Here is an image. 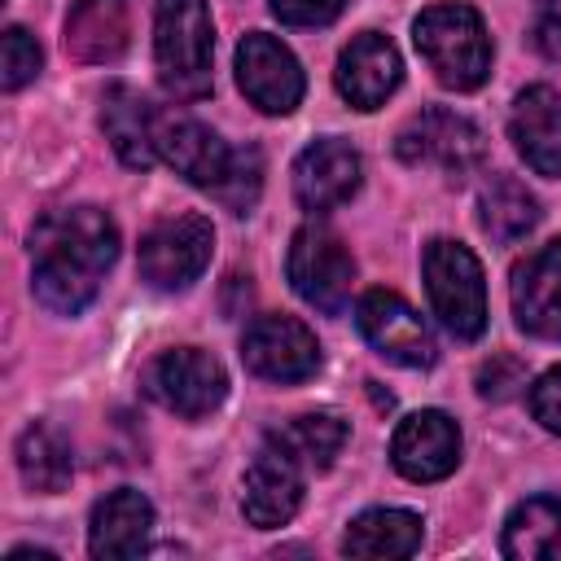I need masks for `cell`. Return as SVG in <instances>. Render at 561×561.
Returning <instances> with one entry per match:
<instances>
[{
  "label": "cell",
  "mask_w": 561,
  "mask_h": 561,
  "mask_svg": "<svg viewBox=\"0 0 561 561\" xmlns=\"http://www.w3.org/2000/svg\"><path fill=\"white\" fill-rule=\"evenodd\" d=\"M118 259V224L101 206H61L31 228V294L53 316H79Z\"/></svg>",
  "instance_id": "cell-1"
},
{
  "label": "cell",
  "mask_w": 561,
  "mask_h": 561,
  "mask_svg": "<svg viewBox=\"0 0 561 561\" xmlns=\"http://www.w3.org/2000/svg\"><path fill=\"white\" fill-rule=\"evenodd\" d=\"M153 149L167 167H175L188 184L206 188L232 215H245L263 188V158L254 145L228 149L202 118L184 110H158L153 118Z\"/></svg>",
  "instance_id": "cell-2"
},
{
  "label": "cell",
  "mask_w": 561,
  "mask_h": 561,
  "mask_svg": "<svg viewBox=\"0 0 561 561\" xmlns=\"http://www.w3.org/2000/svg\"><path fill=\"white\" fill-rule=\"evenodd\" d=\"M412 44L443 88L473 92L491 75V35L473 4H430L412 22Z\"/></svg>",
  "instance_id": "cell-3"
},
{
  "label": "cell",
  "mask_w": 561,
  "mask_h": 561,
  "mask_svg": "<svg viewBox=\"0 0 561 561\" xmlns=\"http://www.w3.org/2000/svg\"><path fill=\"white\" fill-rule=\"evenodd\" d=\"M215 26L206 0H158L153 4V66L158 83L175 101H197L210 92Z\"/></svg>",
  "instance_id": "cell-4"
},
{
  "label": "cell",
  "mask_w": 561,
  "mask_h": 561,
  "mask_svg": "<svg viewBox=\"0 0 561 561\" xmlns=\"http://www.w3.org/2000/svg\"><path fill=\"white\" fill-rule=\"evenodd\" d=\"M421 272H425L430 307L443 320V329L451 337H465V342L482 337V329H486V280H482V263L473 259V250L451 241V237H434L425 245Z\"/></svg>",
  "instance_id": "cell-5"
},
{
  "label": "cell",
  "mask_w": 561,
  "mask_h": 561,
  "mask_svg": "<svg viewBox=\"0 0 561 561\" xmlns=\"http://www.w3.org/2000/svg\"><path fill=\"white\" fill-rule=\"evenodd\" d=\"M285 276L294 285V294L324 311L337 316L351 302V285H355V259L342 245L337 232H329L324 224H302L289 237V254H285Z\"/></svg>",
  "instance_id": "cell-6"
},
{
  "label": "cell",
  "mask_w": 561,
  "mask_h": 561,
  "mask_svg": "<svg viewBox=\"0 0 561 561\" xmlns=\"http://www.w3.org/2000/svg\"><path fill=\"white\" fill-rule=\"evenodd\" d=\"M210 250H215V228L206 215L188 210V215H175V219H162L153 224L145 237H140V280L158 294H180L188 289L206 263H210Z\"/></svg>",
  "instance_id": "cell-7"
},
{
  "label": "cell",
  "mask_w": 561,
  "mask_h": 561,
  "mask_svg": "<svg viewBox=\"0 0 561 561\" xmlns=\"http://www.w3.org/2000/svg\"><path fill=\"white\" fill-rule=\"evenodd\" d=\"M145 390L153 403H162L167 412L184 416V421H202L210 416L224 394H228V373L224 364L202 351V346H171L162 351L149 368H145Z\"/></svg>",
  "instance_id": "cell-8"
},
{
  "label": "cell",
  "mask_w": 561,
  "mask_h": 561,
  "mask_svg": "<svg viewBox=\"0 0 561 561\" xmlns=\"http://www.w3.org/2000/svg\"><path fill=\"white\" fill-rule=\"evenodd\" d=\"M302 491H307V465L272 434L254 451V460H250V469L241 478V513L259 530L285 526L298 513Z\"/></svg>",
  "instance_id": "cell-9"
},
{
  "label": "cell",
  "mask_w": 561,
  "mask_h": 561,
  "mask_svg": "<svg viewBox=\"0 0 561 561\" xmlns=\"http://www.w3.org/2000/svg\"><path fill=\"white\" fill-rule=\"evenodd\" d=\"M399 158L408 167H438L447 175H465L482 162L486 145H482V131L473 118L456 114V110H421L403 131H399Z\"/></svg>",
  "instance_id": "cell-10"
},
{
  "label": "cell",
  "mask_w": 561,
  "mask_h": 561,
  "mask_svg": "<svg viewBox=\"0 0 561 561\" xmlns=\"http://www.w3.org/2000/svg\"><path fill=\"white\" fill-rule=\"evenodd\" d=\"M241 359L254 377L289 386L320 368V342L294 316H254L241 333Z\"/></svg>",
  "instance_id": "cell-11"
},
{
  "label": "cell",
  "mask_w": 561,
  "mask_h": 561,
  "mask_svg": "<svg viewBox=\"0 0 561 561\" xmlns=\"http://www.w3.org/2000/svg\"><path fill=\"white\" fill-rule=\"evenodd\" d=\"M355 324L364 333V342L386 355L390 364H403V368H430L438 346H434V333L430 324L394 294V289H368L355 307Z\"/></svg>",
  "instance_id": "cell-12"
},
{
  "label": "cell",
  "mask_w": 561,
  "mask_h": 561,
  "mask_svg": "<svg viewBox=\"0 0 561 561\" xmlns=\"http://www.w3.org/2000/svg\"><path fill=\"white\" fill-rule=\"evenodd\" d=\"M237 83L263 114H289L307 92L298 57L267 31H250L237 44Z\"/></svg>",
  "instance_id": "cell-13"
},
{
  "label": "cell",
  "mask_w": 561,
  "mask_h": 561,
  "mask_svg": "<svg viewBox=\"0 0 561 561\" xmlns=\"http://www.w3.org/2000/svg\"><path fill=\"white\" fill-rule=\"evenodd\" d=\"M390 460L408 482H438L460 465V425L438 408H421L399 421Z\"/></svg>",
  "instance_id": "cell-14"
},
{
  "label": "cell",
  "mask_w": 561,
  "mask_h": 561,
  "mask_svg": "<svg viewBox=\"0 0 561 561\" xmlns=\"http://www.w3.org/2000/svg\"><path fill=\"white\" fill-rule=\"evenodd\" d=\"M359 153L342 136H320L294 158V197L302 210L324 215L355 197L359 188Z\"/></svg>",
  "instance_id": "cell-15"
},
{
  "label": "cell",
  "mask_w": 561,
  "mask_h": 561,
  "mask_svg": "<svg viewBox=\"0 0 561 561\" xmlns=\"http://www.w3.org/2000/svg\"><path fill=\"white\" fill-rule=\"evenodd\" d=\"M399 79H403L399 48H394L381 31H359V35L337 53L333 83H337L342 101L355 105V110H381L386 96L399 88Z\"/></svg>",
  "instance_id": "cell-16"
},
{
  "label": "cell",
  "mask_w": 561,
  "mask_h": 561,
  "mask_svg": "<svg viewBox=\"0 0 561 561\" xmlns=\"http://www.w3.org/2000/svg\"><path fill=\"white\" fill-rule=\"evenodd\" d=\"M513 316L530 337L561 342V241L539 245L513 267L508 280Z\"/></svg>",
  "instance_id": "cell-17"
},
{
  "label": "cell",
  "mask_w": 561,
  "mask_h": 561,
  "mask_svg": "<svg viewBox=\"0 0 561 561\" xmlns=\"http://www.w3.org/2000/svg\"><path fill=\"white\" fill-rule=\"evenodd\" d=\"M508 136L535 175L561 180V96L548 83L517 92L508 114Z\"/></svg>",
  "instance_id": "cell-18"
},
{
  "label": "cell",
  "mask_w": 561,
  "mask_h": 561,
  "mask_svg": "<svg viewBox=\"0 0 561 561\" xmlns=\"http://www.w3.org/2000/svg\"><path fill=\"white\" fill-rule=\"evenodd\" d=\"M149 530H153V504L140 491L118 486L92 504L88 552L92 557H140L149 543Z\"/></svg>",
  "instance_id": "cell-19"
},
{
  "label": "cell",
  "mask_w": 561,
  "mask_h": 561,
  "mask_svg": "<svg viewBox=\"0 0 561 561\" xmlns=\"http://www.w3.org/2000/svg\"><path fill=\"white\" fill-rule=\"evenodd\" d=\"M131 35V4L127 0H75L66 13V53L105 66L127 53Z\"/></svg>",
  "instance_id": "cell-20"
},
{
  "label": "cell",
  "mask_w": 561,
  "mask_h": 561,
  "mask_svg": "<svg viewBox=\"0 0 561 561\" xmlns=\"http://www.w3.org/2000/svg\"><path fill=\"white\" fill-rule=\"evenodd\" d=\"M153 118H158V110L131 83H110L105 88V96H101V127H105V140L114 145L123 167H131V171L153 167V158H158V149H153Z\"/></svg>",
  "instance_id": "cell-21"
},
{
  "label": "cell",
  "mask_w": 561,
  "mask_h": 561,
  "mask_svg": "<svg viewBox=\"0 0 561 561\" xmlns=\"http://www.w3.org/2000/svg\"><path fill=\"white\" fill-rule=\"evenodd\" d=\"M500 548L513 561H561V500L552 495L522 500L504 522Z\"/></svg>",
  "instance_id": "cell-22"
},
{
  "label": "cell",
  "mask_w": 561,
  "mask_h": 561,
  "mask_svg": "<svg viewBox=\"0 0 561 561\" xmlns=\"http://www.w3.org/2000/svg\"><path fill=\"white\" fill-rule=\"evenodd\" d=\"M421 548V517L408 508H368L359 513L346 535L342 552L346 557H412Z\"/></svg>",
  "instance_id": "cell-23"
},
{
  "label": "cell",
  "mask_w": 561,
  "mask_h": 561,
  "mask_svg": "<svg viewBox=\"0 0 561 561\" xmlns=\"http://www.w3.org/2000/svg\"><path fill=\"white\" fill-rule=\"evenodd\" d=\"M539 224V202L535 193L513 180V175H491L478 193V228L491 237V241H517L526 237L530 228Z\"/></svg>",
  "instance_id": "cell-24"
},
{
  "label": "cell",
  "mask_w": 561,
  "mask_h": 561,
  "mask_svg": "<svg viewBox=\"0 0 561 561\" xmlns=\"http://www.w3.org/2000/svg\"><path fill=\"white\" fill-rule=\"evenodd\" d=\"M18 473H22V482H26L31 491L57 495V491L70 482V473H75L70 443H66L53 425H44V421L26 425V430L18 434Z\"/></svg>",
  "instance_id": "cell-25"
},
{
  "label": "cell",
  "mask_w": 561,
  "mask_h": 561,
  "mask_svg": "<svg viewBox=\"0 0 561 561\" xmlns=\"http://www.w3.org/2000/svg\"><path fill=\"white\" fill-rule=\"evenodd\" d=\"M276 438L307 465V469H329L337 460V451L346 447V421L337 412H302L294 416L285 430H276Z\"/></svg>",
  "instance_id": "cell-26"
},
{
  "label": "cell",
  "mask_w": 561,
  "mask_h": 561,
  "mask_svg": "<svg viewBox=\"0 0 561 561\" xmlns=\"http://www.w3.org/2000/svg\"><path fill=\"white\" fill-rule=\"evenodd\" d=\"M39 66H44L39 39L26 26H9L4 31V44H0V83L9 92H18V88H26L39 75Z\"/></svg>",
  "instance_id": "cell-27"
},
{
  "label": "cell",
  "mask_w": 561,
  "mask_h": 561,
  "mask_svg": "<svg viewBox=\"0 0 561 561\" xmlns=\"http://www.w3.org/2000/svg\"><path fill=\"white\" fill-rule=\"evenodd\" d=\"M530 412L548 434H561V364L530 386Z\"/></svg>",
  "instance_id": "cell-28"
},
{
  "label": "cell",
  "mask_w": 561,
  "mask_h": 561,
  "mask_svg": "<svg viewBox=\"0 0 561 561\" xmlns=\"http://www.w3.org/2000/svg\"><path fill=\"white\" fill-rule=\"evenodd\" d=\"M267 4L285 26H324L342 13L346 0H267Z\"/></svg>",
  "instance_id": "cell-29"
},
{
  "label": "cell",
  "mask_w": 561,
  "mask_h": 561,
  "mask_svg": "<svg viewBox=\"0 0 561 561\" xmlns=\"http://www.w3.org/2000/svg\"><path fill=\"white\" fill-rule=\"evenodd\" d=\"M530 44H535L548 61H561V0H535Z\"/></svg>",
  "instance_id": "cell-30"
},
{
  "label": "cell",
  "mask_w": 561,
  "mask_h": 561,
  "mask_svg": "<svg viewBox=\"0 0 561 561\" xmlns=\"http://www.w3.org/2000/svg\"><path fill=\"white\" fill-rule=\"evenodd\" d=\"M517 386H526V373H522V364H513V359H491V364H482V373H478V390H482L486 399H508Z\"/></svg>",
  "instance_id": "cell-31"
},
{
  "label": "cell",
  "mask_w": 561,
  "mask_h": 561,
  "mask_svg": "<svg viewBox=\"0 0 561 561\" xmlns=\"http://www.w3.org/2000/svg\"><path fill=\"white\" fill-rule=\"evenodd\" d=\"M26 557H39V561H53V552H48V548H13V552H9V561H26Z\"/></svg>",
  "instance_id": "cell-32"
}]
</instances>
